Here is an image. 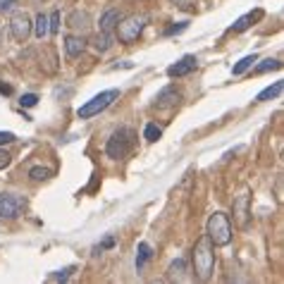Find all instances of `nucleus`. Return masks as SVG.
<instances>
[{
	"instance_id": "f257e3e1",
	"label": "nucleus",
	"mask_w": 284,
	"mask_h": 284,
	"mask_svg": "<svg viewBox=\"0 0 284 284\" xmlns=\"http://www.w3.org/2000/svg\"><path fill=\"white\" fill-rule=\"evenodd\" d=\"M191 261H194V273H196L198 282H208L213 277L215 270V251H213V244L208 237L196 241L194 251H191Z\"/></svg>"
},
{
	"instance_id": "f03ea898",
	"label": "nucleus",
	"mask_w": 284,
	"mask_h": 284,
	"mask_svg": "<svg viewBox=\"0 0 284 284\" xmlns=\"http://www.w3.org/2000/svg\"><path fill=\"white\" fill-rule=\"evenodd\" d=\"M206 237L210 239L213 246H227L232 241V222L225 213L215 210L210 220H208V227H206Z\"/></svg>"
},
{
	"instance_id": "7ed1b4c3",
	"label": "nucleus",
	"mask_w": 284,
	"mask_h": 284,
	"mask_svg": "<svg viewBox=\"0 0 284 284\" xmlns=\"http://www.w3.org/2000/svg\"><path fill=\"white\" fill-rule=\"evenodd\" d=\"M120 98V91L117 88H108V91H100L98 96H93L91 100H86L81 108L77 110L79 120H91V117H96V115H100L103 110H108L115 100Z\"/></svg>"
},
{
	"instance_id": "20e7f679",
	"label": "nucleus",
	"mask_w": 284,
	"mask_h": 284,
	"mask_svg": "<svg viewBox=\"0 0 284 284\" xmlns=\"http://www.w3.org/2000/svg\"><path fill=\"white\" fill-rule=\"evenodd\" d=\"M131 143H134V131L129 127H120V129L112 131V136L108 139V146H105V153L112 160H120L131 151Z\"/></svg>"
},
{
	"instance_id": "39448f33",
	"label": "nucleus",
	"mask_w": 284,
	"mask_h": 284,
	"mask_svg": "<svg viewBox=\"0 0 284 284\" xmlns=\"http://www.w3.org/2000/svg\"><path fill=\"white\" fill-rule=\"evenodd\" d=\"M146 22H148L146 14H129V17H122L120 22H117V26H115L120 43H134V41L141 36Z\"/></svg>"
},
{
	"instance_id": "423d86ee",
	"label": "nucleus",
	"mask_w": 284,
	"mask_h": 284,
	"mask_svg": "<svg viewBox=\"0 0 284 284\" xmlns=\"http://www.w3.org/2000/svg\"><path fill=\"white\" fill-rule=\"evenodd\" d=\"M26 208V198L17 194H0V218H19Z\"/></svg>"
},
{
	"instance_id": "0eeeda50",
	"label": "nucleus",
	"mask_w": 284,
	"mask_h": 284,
	"mask_svg": "<svg viewBox=\"0 0 284 284\" xmlns=\"http://www.w3.org/2000/svg\"><path fill=\"white\" fill-rule=\"evenodd\" d=\"M10 33L19 43H24L31 36V19L26 17V12H14L10 17Z\"/></svg>"
},
{
	"instance_id": "6e6552de",
	"label": "nucleus",
	"mask_w": 284,
	"mask_h": 284,
	"mask_svg": "<svg viewBox=\"0 0 284 284\" xmlns=\"http://www.w3.org/2000/svg\"><path fill=\"white\" fill-rule=\"evenodd\" d=\"M182 100V93L177 91L175 86H165L158 96H155V103H153V108L158 110H165V108H175L177 103Z\"/></svg>"
},
{
	"instance_id": "1a4fd4ad",
	"label": "nucleus",
	"mask_w": 284,
	"mask_h": 284,
	"mask_svg": "<svg viewBox=\"0 0 284 284\" xmlns=\"http://www.w3.org/2000/svg\"><path fill=\"white\" fill-rule=\"evenodd\" d=\"M194 69H196V57H194V55H184L179 62L167 67V77H172V79L186 77V74H191Z\"/></svg>"
},
{
	"instance_id": "9d476101",
	"label": "nucleus",
	"mask_w": 284,
	"mask_h": 284,
	"mask_svg": "<svg viewBox=\"0 0 284 284\" xmlns=\"http://www.w3.org/2000/svg\"><path fill=\"white\" fill-rule=\"evenodd\" d=\"M249 203H251L249 194H241L234 201V218L239 222V227H249Z\"/></svg>"
},
{
	"instance_id": "9b49d317",
	"label": "nucleus",
	"mask_w": 284,
	"mask_h": 284,
	"mask_svg": "<svg viewBox=\"0 0 284 284\" xmlns=\"http://www.w3.org/2000/svg\"><path fill=\"white\" fill-rule=\"evenodd\" d=\"M67 26L72 29V31H88V26H91V17H88V12H81V10H74L69 17H67Z\"/></svg>"
},
{
	"instance_id": "f8f14e48",
	"label": "nucleus",
	"mask_w": 284,
	"mask_h": 284,
	"mask_svg": "<svg viewBox=\"0 0 284 284\" xmlns=\"http://www.w3.org/2000/svg\"><path fill=\"white\" fill-rule=\"evenodd\" d=\"M122 17H124V14H122L117 7H110V10H105V12H103V17H100V31L112 33Z\"/></svg>"
},
{
	"instance_id": "ddd939ff",
	"label": "nucleus",
	"mask_w": 284,
	"mask_h": 284,
	"mask_svg": "<svg viewBox=\"0 0 284 284\" xmlns=\"http://www.w3.org/2000/svg\"><path fill=\"white\" fill-rule=\"evenodd\" d=\"M84 48H86L84 36H74V33L65 36V53H67V57H79V55L84 53Z\"/></svg>"
},
{
	"instance_id": "4468645a",
	"label": "nucleus",
	"mask_w": 284,
	"mask_h": 284,
	"mask_svg": "<svg viewBox=\"0 0 284 284\" xmlns=\"http://www.w3.org/2000/svg\"><path fill=\"white\" fill-rule=\"evenodd\" d=\"M282 91H284V81H275L273 86L263 88L261 93L256 96V100H258V103H265V100H275V98H280V96H282Z\"/></svg>"
},
{
	"instance_id": "2eb2a0df",
	"label": "nucleus",
	"mask_w": 284,
	"mask_h": 284,
	"mask_svg": "<svg viewBox=\"0 0 284 284\" xmlns=\"http://www.w3.org/2000/svg\"><path fill=\"white\" fill-rule=\"evenodd\" d=\"M184 273H186V261L184 258H177V261H172L170 268H167V280H170V282L184 280Z\"/></svg>"
},
{
	"instance_id": "dca6fc26",
	"label": "nucleus",
	"mask_w": 284,
	"mask_h": 284,
	"mask_svg": "<svg viewBox=\"0 0 284 284\" xmlns=\"http://www.w3.org/2000/svg\"><path fill=\"white\" fill-rule=\"evenodd\" d=\"M263 12H256V14H253V12H249V14H244V17H239V19H237V22L232 24V31H246V29H249V26H251L253 22H256V19H258V17H261Z\"/></svg>"
},
{
	"instance_id": "f3484780",
	"label": "nucleus",
	"mask_w": 284,
	"mask_h": 284,
	"mask_svg": "<svg viewBox=\"0 0 284 284\" xmlns=\"http://www.w3.org/2000/svg\"><path fill=\"white\" fill-rule=\"evenodd\" d=\"M112 43H115L112 33H105V31H100L98 36L93 38V45H96V50H98V53H108L110 48H112Z\"/></svg>"
},
{
	"instance_id": "a211bd4d",
	"label": "nucleus",
	"mask_w": 284,
	"mask_h": 284,
	"mask_svg": "<svg viewBox=\"0 0 284 284\" xmlns=\"http://www.w3.org/2000/svg\"><path fill=\"white\" fill-rule=\"evenodd\" d=\"M148 261H151V246L146 241H141L139 249H136V270H143V265Z\"/></svg>"
},
{
	"instance_id": "6ab92c4d",
	"label": "nucleus",
	"mask_w": 284,
	"mask_h": 284,
	"mask_svg": "<svg viewBox=\"0 0 284 284\" xmlns=\"http://www.w3.org/2000/svg\"><path fill=\"white\" fill-rule=\"evenodd\" d=\"M253 62H258V57H256V55H246L244 60H239L237 65L232 67V72H234V77H239V74H244L246 69H251V67H253Z\"/></svg>"
},
{
	"instance_id": "aec40b11",
	"label": "nucleus",
	"mask_w": 284,
	"mask_h": 284,
	"mask_svg": "<svg viewBox=\"0 0 284 284\" xmlns=\"http://www.w3.org/2000/svg\"><path fill=\"white\" fill-rule=\"evenodd\" d=\"M160 136H163V129H160V127H158V124H155V122H151V124H146V129H143V139H146V141H158V139H160Z\"/></svg>"
},
{
	"instance_id": "412c9836",
	"label": "nucleus",
	"mask_w": 284,
	"mask_h": 284,
	"mask_svg": "<svg viewBox=\"0 0 284 284\" xmlns=\"http://www.w3.org/2000/svg\"><path fill=\"white\" fill-rule=\"evenodd\" d=\"M50 175H53V170H50V167H43V165H36V167L29 170V177L36 179V182H43V179H48Z\"/></svg>"
},
{
	"instance_id": "4be33fe9",
	"label": "nucleus",
	"mask_w": 284,
	"mask_h": 284,
	"mask_svg": "<svg viewBox=\"0 0 284 284\" xmlns=\"http://www.w3.org/2000/svg\"><path fill=\"white\" fill-rule=\"evenodd\" d=\"M280 60H273V57H268V60H263L261 65H256V74H265V72H273V69H280Z\"/></svg>"
},
{
	"instance_id": "5701e85b",
	"label": "nucleus",
	"mask_w": 284,
	"mask_h": 284,
	"mask_svg": "<svg viewBox=\"0 0 284 284\" xmlns=\"http://www.w3.org/2000/svg\"><path fill=\"white\" fill-rule=\"evenodd\" d=\"M48 33H50L48 31V17H45V14H38V17H36V36L43 41Z\"/></svg>"
},
{
	"instance_id": "b1692460",
	"label": "nucleus",
	"mask_w": 284,
	"mask_h": 284,
	"mask_svg": "<svg viewBox=\"0 0 284 284\" xmlns=\"http://www.w3.org/2000/svg\"><path fill=\"white\" fill-rule=\"evenodd\" d=\"M48 31L50 33L60 31V12H53V14L48 17Z\"/></svg>"
},
{
	"instance_id": "393cba45",
	"label": "nucleus",
	"mask_w": 284,
	"mask_h": 284,
	"mask_svg": "<svg viewBox=\"0 0 284 284\" xmlns=\"http://www.w3.org/2000/svg\"><path fill=\"white\" fill-rule=\"evenodd\" d=\"M19 103H22V108H33V105L38 103V96H36V93H24Z\"/></svg>"
},
{
	"instance_id": "a878e982",
	"label": "nucleus",
	"mask_w": 284,
	"mask_h": 284,
	"mask_svg": "<svg viewBox=\"0 0 284 284\" xmlns=\"http://www.w3.org/2000/svg\"><path fill=\"white\" fill-rule=\"evenodd\" d=\"M12 163V155L5 151V148H0V170H5L7 165Z\"/></svg>"
},
{
	"instance_id": "bb28decb",
	"label": "nucleus",
	"mask_w": 284,
	"mask_h": 284,
	"mask_svg": "<svg viewBox=\"0 0 284 284\" xmlns=\"http://www.w3.org/2000/svg\"><path fill=\"white\" fill-rule=\"evenodd\" d=\"M186 26H189V22H179L177 26H170V29L165 31V36H175V33H182Z\"/></svg>"
},
{
	"instance_id": "cd10ccee",
	"label": "nucleus",
	"mask_w": 284,
	"mask_h": 284,
	"mask_svg": "<svg viewBox=\"0 0 284 284\" xmlns=\"http://www.w3.org/2000/svg\"><path fill=\"white\" fill-rule=\"evenodd\" d=\"M17 141V136L12 134V131H0V146H5V143H12Z\"/></svg>"
},
{
	"instance_id": "c85d7f7f",
	"label": "nucleus",
	"mask_w": 284,
	"mask_h": 284,
	"mask_svg": "<svg viewBox=\"0 0 284 284\" xmlns=\"http://www.w3.org/2000/svg\"><path fill=\"white\" fill-rule=\"evenodd\" d=\"M74 268H65V270H60V273H55V275H50V280L53 282H57V280H67L69 277V273H72Z\"/></svg>"
},
{
	"instance_id": "c756f323",
	"label": "nucleus",
	"mask_w": 284,
	"mask_h": 284,
	"mask_svg": "<svg viewBox=\"0 0 284 284\" xmlns=\"http://www.w3.org/2000/svg\"><path fill=\"white\" fill-rule=\"evenodd\" d=\"M17 5V0H0V12H7Z\"/></svg>"
},
{
	"instance_id": "7c9ffc66",
	"label": "nucleus",
	"mask_w": 284,
	"mask_h": 284,
	"mask_svg": "<svg viewBox=\"0 0 284 284\" xmlns=\"http://www.w3.org/2000/svg\"><path fill=\"white\" fill-rule=\"evenodd\" d=\"M112 246H115V239H105L100 244V251H103V249H112Z\"/></svg>"
},
{
	"instance_id": "2f4dec72",
	"label": "nucleus",
	"mask_w": 284,
	"mask_h": 284,
	"mask_svg": "<svg viewBox=\"0 0 284 284\" xmlns=\"http://www.w3.org/2000/svg\"><path fill=\"white\" fill-rule=\"evenodd\" d=\"M0 93H5V96H10V93H12V88H10V86H2V84H0Z\"/></svg>"
}]
</instances>
